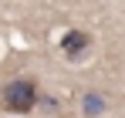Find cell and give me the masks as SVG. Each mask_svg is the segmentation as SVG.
<instances>
[{
	"instance_id": "cell-1",
	"label": "cell",
	"mask_w": 125,
	"mask_h": 118,
	"mask_svg": "<svg viewBox=\"0 0 125 118\" xmlns=\"http://www.w3.org/2000/svg\"><path fill=\"white\" fill-rule=\"evenodd\" d=\"M0 101H3L7 111H14V115H27V111L37 105V81H31V78H14V81H7L3 91H0Z\"/></svg>"
},
{
	"instance_id": "cell-2",
	"label": "cell",
	"mask_w": 125,
	"mask_h": 118,
	"mask_svg": "<svg viewBox=\"0 0 125 118\" xmlns=\"http://www.w3.org/2000/svg\"><path fill=\"white\" fill-rule=\"evenodd\" d=\"M88 47H91V34H88V30H78V27H74V30H68V34L61 37V51H64L71 61L81 58Z\"/></svg>"
},
{
	"instance_id": "cell-3",
	"label": "cell",
	"mask_w": 125,
	"mask_h": 118,
	"mask_svg": "<svg viewBox=\"0 0 125 118\" xmlns=\"http://www.w3.org/2000/svg\"><path fill=\"white\" fill-rule=\"evenodd\" d=\"M81 111H84V118H98V115H105V95L88 91V95L81 98Z\"/></svg>"
}]
</instances>
